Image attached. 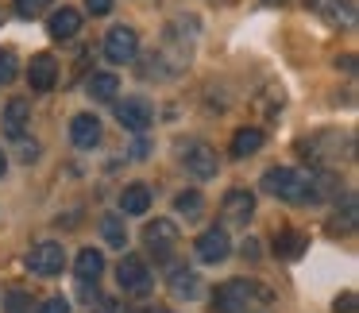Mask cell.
<instances>
[{"mask_svg": "<svg viewBox=\"0 0 359 313\" xmlns=\"http://www.w3.org/2000/svg\"><path fill=\"white\" fill-rule=\"evenodd\" d=\"M217 313H274V294L255 279H228L212 294Z\"/></svg>", "mask_w": 359, "mask_h": 313, "instance_id": "obj_1", "label": "cell"}, {"mask_svg": "<svg viewBox=\"0 0 359 313\" xmlns=\"http://www.w3.org/2000/svg\"><path fill=\"white\" fill-rule=\"evenodd\" d=\"M263 189L278 201L290 205H305L309 201V174L297 171V166H274V171L263 174Z\"/></svg>", "mask_w": 359, "mask_h": 313, "instance_id": "obj_2", "label": "cell"}, {"mask_svg": "<svg viewBox=\"0 0 359 313\" xmlns=\"http://www.w3.org/2000/svg\"><path fill=\"white\" fill-rule=\"evenodd\" d=\"M143 244L155 251L158 263H170L174 248H178V225H174V220H151V225L143 228Z\"/></svg>", "mask_w": 359, "mask_h": 313, "instance_id": "obj_3", "label": "cell"}, {"mask_svg": "<svg viewBox=\"0 0 359 313\" xmlns=\"http://www.w3.org/2000/svg\"><path fill=\"white\" fill-rule=\"evenodd\" d=\"M66 267V255H62V244H35L32 251H27V271L32 274H43V279H50V274H58Z\"/></svg>", "mask_w": 359, "mask_h": 313, "instance_id": "obj_4", "label": "cell"}, {"mask_svg": "<svg viewBox=\"0 0 359 313\" xmlns=\"http://www.w3.org/2000/svg\"><path fill=\"white\" fill-rule=\"evenodd\" d=\"M116 279H120V290L124 294H147L151 290V271L140 255H124L116 267Z\"/></svg>", "mask_w": 359, "mask_h": 313, "instance_id": "obj_5", "label": "cell"}, {"mask_svg": "<svg viewBox=\"0 0 359 313\" xmlns=\"http://www.w3.org/2000/svg\"><path fill=\"white\" fill-rule=\"evenodd\" d=\"M135 51H140V35H135V27H112L109 35H104V55H109V62H132Z\"/></svg>", "mask_w": 359, "mask_h": 313, "instance_id": "obj_6", "label": "cell"}, {"mask_svg": "<svg viewBox=\"0 0 359 313\" xmlns=\"http://www.w3.org/2000/svg\"><path fill=\"white\" fill-rule=\"evenodd\" d=\"M194 251H197V259H201V263H224L228 251H232V240H228L224 228H209V232L197 236Z\"/></svg>", "mask_w": 359, "mask_h": 313, "instance_id": "obj_7", "label": "cell"}, {"mask_svg": "<svg viewBox=\"0 0 359 313\" xmlns=\"http://www.w3.org/2000/svg\"><path fill=\"white\" fill-rule=\"evenodd\" d=\"M220 213H224L228 225H248V217L255 213V194H251V189H243V186L228 189L224 201H220Z\"/></svg>", "mask_w": 359, "mask_h": 313, "instance_id": "obj_8", "label": "cell"}, {"mask_svg": "<svg viewBox=\"0 0 359 313\" xmlns=\"http://www.w3.org/2000/svg\"><path fill=\"white\" fill-rule=\"evenodd\" d=\"M116 120L128 128V132H147L151 128V105L143 97H124L116 105Z\"/></svg>", "mask_w": 359, "mask_h": 313, "instance_id": "obj_9", "label": "cell"}, {"mask_svg": "<svg viewBox=\"0 0 359 313\" xmlns=\"http://www.w3.org/2000/svg\"><path fill=\"white\" fill-rule=\"evenodd\" d=\"M27 120H32V101H24V97H12V101L4 105L0 128H4V135H8V140H24Z\"/></svg>", "mask_w": 359, "mask_h": 313, "instance_id": "obj_10", "label": "cell"}, {"mask_svg": "<svg viewBox=\"0 0 359 313\" xmlns=\"http://www.w3.org/2000/svg\"><path fill=\"white\" fill-rule=\"evenodd\" d=\"M182 163H186V171L194 174V178H212V174H217V151H212L209 143H189V147L182 151Z\"/></svg>", "mask_w": 359, "mask_h": 313, "instance_id": "obj_11", "label": "cell"}, {"mask_svg": "<svg viewBox=\"0 0 359 313\" xmlns=\"http://www.w3.org/2000/svg\"><path fill=\"white\" fill-rule=\"evenodd\" d=\"M70 140L74 147H97L101 143V120L93 116V112H78V116L70 120Z\"/></svg>", "mask_w": 359, "mask_h": 313, "instance_id": "obj_12", "label": "cell"}, {"mask_svg": "<svg viewBox=\"0 0 359 313\" xmlns=\"http://www.w3.org/2000/svg\"><path fill=\"white\" fill-rule=\"evenodd\" d=\"M55 78H58V62L50 55H35L32 66H27V81H32V89H39V93H47V89H55Z\"/></svg>", "mask_w": 359, "mask_h": 313, "instance_id": "obj_13", "label": "cell"}, {"mask_svg": "<svg viewBox=\"0 0 359 313\" xmlns=\"http://www.w3.org/2000/svg\"><path fill=\"white\" fill-rule=\"evenodd\" d=\"M147 209H151V189L143 186V182H132V186L120 189V213H128V217H143Z\"/></svg>", "mask_w": 359, "mask_h": 313, "instance_id": "obj_14", "label": "cell"}, {"mask_svg": "<svg viewBox=\"0 0 359 313\" xmlns=\"http://www.w3.org/2000/svg\"><path fill=\"white\" fill-rule=\"evenodd\" d=\"M47 32H50V39H74V35L81 32V12L58 8L55 16L47 20Z\"/></svg>", "mask_w": 359, "mask_h": 313, "instance_id": "obj_15", "label": "cell"}, {"mask_svg": "<svg viewBox=\"0 0 359 313\" xmlns=\"http://www.w3.org/2000/svg\"><path fill=\"white\" fill-rule=\"evenodd\" d=\"M305 4H309L320 20H328V24H351V4L348 0H305Z\"/></svg>", "mask_w": 359, "mask_h": 313, "instance_id": "obj_16", "label": "cell"}, {"mask_svg": "<svg viewBox=\"0 0 359 313\" xmlns=\"http://www.w3.org/2000/svg\"><path fill=\"white\" fill-rule=\"evenodd\" d=\"M305 248H309V236H305V232H294V228H286V232L274 236V251H278L282 259H302Z\"/></svg>", "mask_w": 359, "mask_h": 313, "instance_id": "obj_17", "label": "cell"}, {"mask_svg": "<svg viewBox=\"0 0 359 313\" xmlns=\"http://www.w3.org/2000/svg\"><path fill=\"white\" fill-rule=\"evenodd\" d=\"M263 128H240L236 132V140H232V159H248V155H255L259 147H263Z\"/></svg>", "mask_w": 359, "mask_h": 313, "instance_id": "obj_18", "label": "cell"}, {"mask_svg": "<svg viewBox=\"0 0 359 313\" xmlns=\"http://www.w3.org/2000/svg\"><path fill=\"white\" fill-rule=\"evenodd\" d=\"M74 271H78L81 282H97V279H101V271H104V255H101V251H93V248L78 251V263H74Z\"/></svg>", "mask_w": 359, "mask_h": 313, "instance_id": "obj_19", "label": "cell"}, {"mask_svg": "<svg viewBox=\"0 0 359 313\" xmlns=\"http://www.w3.org/2000/svg\"><path fill=\"white\" fill-rule=\"evenodd\" d=\"M86 89H89L93 101H112V97L120 93V78L116 74H93V78L86 81Z\"/></svg>", "mask_w": 359, "mask_h": 313, "instance_id": "obj_20", "label": "cell"}, {"mask_svg": "<svg viewBox=\"0 0 359 313\" xmlns=\"http://www.w3.org/2000/svg\"><path fill=\"white\" fill-rule=\"evenodd\" d=\"M170 290H174V298H197L201 279H197L194 271H174L170 274Z\"/></svg>", "mask_w": 359, "mask_h": 313, "instance_id": "obj_21", "label": "cell"}, {"mask_svg": "<svg viewBox=\"0 0 359 313\" xmlns=\"http://www.w3.org/2000/svg\"><path fill=\"white\" fill-rule=\"evenodd\" d=\"M101 232H104V240H109L112 248H124L128 244V228H124V220H120V213L101 217Z\"/></svg>", "mask_w": 359, "mask_h": 313, "instance_id": "obj_22", "label": "cell"}, {"mask_svg": "<svg viewBox=\"0 0 359 313\" xmlns=\"http://www.w3.org/2000/svg\"><path fill=\"white\" fill-rule=\"evenodd\" d=\"M16 78H20V58H16V51L0 47V86H12Z\"/></svg>", "mask_w": 359, "mask_h": 313, "instance_id": "obj_23", "label": "cell"}, {"mask_svg": "<svg viewBox=\"0 0 359 313\" xmlns=\"http://www.w3.org/2000/svg\"><path fill=\"white\" fill-rule=\"evenodd\" d=\"M201 205H205V201H201V194H197V189H186V194H178V201H174V209H178L186 220H194L197 213H201Z\"/></svg>", "mask_w": 359, "mask_h": 313, "instance_id": "obj_24", "label": "cell"}, {"mask_svg": "<svg viewBox=\"0 0 359 313\" xmlns=\"http://www.w3.org/2000/svg\"><path fill=\"white\" fill-rule=\"evenodd\" d=\"M4 309H8V313H32V294H24V290H12V294L4 298Z\"/></svg>", "mask_w": 359, "mask_h": 313, "instance_id": "obj_25", "label": "cell"}, {"mask_svg": "<svg viewBox=\"0 0 359 313\" xmlns=\"http://www.w3.org/2000/svg\"><path fill=\"white\" fill-rule=\"evenodd\" d=\"M47 4H55V0H16V16H24V20H35Z\"/></svg>", "mask_w": 359, "mask_h": 313, "instance_id": "obj_26", "label": "cell"}, {"mask_svg": "<svg viewBox=\"0 0 359 313\" xmlns=\"http://www.w3.org/2000/svg\"><path fill=\"white\" fill-rule=\"evenodd\" d=\"M39 313H70V302H66V298H47V302L39 305Z\"/></svg>", "mask_w": 359, "mask_h": 313, "instance_id": "obj_27", "label": "cell"}, {"mask_svg": "<svg viewBox=\"0 0 359 313\" xmlns=\"http://www.w3.org/2000/svg\"><path fill=\"white\" fill-rule=\"evenodd\" d=\"M86 8H89V16H109L112 0H86Z\"/></svg>", "mask_w": 359, "mask_h": 313, "instance_id": "obj_28", "label": "cell"}, {"mask_svg": "<svg viewBox=\"0 0 359 313\" xmlns=\"http://www.w3.org/2000/svg\"><path fill=\"white\" fill-rule=\"evenodd\" d=\"M336 313H355V294H351V290L336 298Z\"/></svg>", "mask_w": 359, "mask_h": 313, "instance_id": "obj_29", "label": "cell"}, {"mask_svg": "<svg viewBox=\"0 0 359 313\" xmlns=\"http://www.w3.org/2000/svg\"><path fill=\"white\" fill-rule=\"evenodd\" d=\"M20 155H24V163H35V155H39V143H24V140H20Z\"/></svg>", "mask_w": 359, "mask_h": 313, "instance_id": "obj_30", "label": "cell"}, {"mask_svg": "<svg viewBox=\"0 0 359 313\" xmlns=\"http://www.w3.org/2000/svg\"><path fill=\"white\" fill-rule=\"evenodd\" d=\"M101 313H132V309H128V305H120V302H104Z\"/></svg>", "mask_w": 359, "mask_h": 313, "instance_id": "obj_31", "label": "cell"}, {"mask_svg": "<svg viewBox=\"0 0 359 313\" xmlns=\"http://www.w3.org/2000/svg\"><path fill=\"white\" fill-rule=\"evenodd\" d=\"M243 255H248V259H259V244H255V240H243Z\"/></svg>", "mask_w": 359, "mask_h": 313, "instance_id": "obj_32", "label": "cell"}, {"mask_svg": "<svg viewBox=\"0 0 359 313\" xmlns=\"http://www.w3.org/2000/svg\"><path fill=\"white\" fill-rule=\"evenodd\" d=\"M266 8H278V4H286V0H263Z\"/></svg>", "mask_w": 359, "mask_h": 313, "instance_id": "obj_33", "label": "cell"}, {"mask_svg": "<svg viewBox=\"0 0 359 313\" xmlns=\"http://www.w3.org/2000/svg\"><path fill=\"white\" fill-rule=\"evenodd\" d=\"M4 171H8V159L0 155V178H4Z\"/></svg>", "mask_w": 359, "mask_h": 313, "instance_id": "obj_34", "label": "cell"}]
</instances>
